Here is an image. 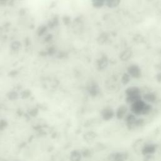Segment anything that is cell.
<instances>
[{
    "label": "cell",
    "mask_w": 161,
    "mask_h": 161,
    "mask_svg": "<svg viewBox=\"0 0 161 161\" xmlns=\"http://www.w3.org/2000/svg\"><path fill=\"white\" fill-rule=\"evenodd\" d=\"M146 102H145L142 99L139 100L135 103H132L130 105V111L132 113L137 116H143V113L146 105Z\"/></svg>",
    "instance_id": "1"
},
{
    "label": "cell",
    "mask_w": 161,
    "mask_h": 161,
    "mask_svg": "<svg viewBox=\"0 0 161 161\" xmlns=\"http://www.w3.org/2000/svg\"><path fill=\"white\" fill-rule=\"evenodd\" d=\"M127 73L133 79H140L142 77V69L140 66L135 64H132L128 66Z\"/></svg>",
    "instance_id": "2"
},
{
    "label": "cell",
    "mask_w": 161,
    "mask_h": 161,
    "mask_svg": "<svg viewBox=\"0 0 161 161\" xmlns=\"http://www.w3.org/2000/svg\"><path fill=\"white\" fill-rule=\"evenodd\" d=\"M157 145L155 143H145L142 147L140 153L143 156L152 155L157 151Z\"/></svg>",
    "instance_id": "3"
},
{
    "label": "cell",
    "mask_w": 161,
    "mask_h": 161,
    "mask_svg": "<svg viewBox=\"0 0 161 161\" xmlns=\"http://www.w3.org/2000/svg\"><path fill=\"white\" fill-rule=\"evenodd\" d=\"M137 117L136 115L130 113H128L125 118H124V121L125 122L126 126L130 130H135V124L137 121Z\"/></svg>",
    "instance_id": "4"
},
{
    "label": "cell",
    "mask_w": 161,
    "mask_h": 161,
    "mask_svg": "<svg viewBox=\"0 0 161 161\" xmlns=\"http://www.w3.org/2000/svg\"><path fill=\"white\" fill-rule=\"evenodd\" d=\"M128 157V154L125 152H116L112 153L109 155L110 161H126Z\"/></svg>",
    "instance_id": "5"
},
{
    "label": "cell",
    "mask_w": 161,
    "mask_h": 161,
    "mask_svg": "<svg viewBox=\"0 0 161 161\" xmlns=\"http://www.w3.org/2000/svg\"><path fill=\"white\" fill-rule=\"evenodd\" d=\"M128 108L127 105L125 104H121L120 105L116 110L115 111V116L119 120H124L128 113Z\"/></svg>",
    "instance_id": "6"
},
{
    "label": "cell",
    "mask_w": 161,
    "mask_h": 161,
    "mask_svg": "<svg viewBox=\"0 0 161 161\" xmlns=\"http://www.w3.org/2000/svg\"><path fill=\"white\" fill-rule=\"evenodd\" d=\"M101 115L104 121H110L115 116V112L110 107H106L102 110Z\"/></svg>",
    "instance_id": "7"
},
{
    "label": "cell",
    "mask_w": 161,
    "mask_h": 161,
    "mask_svg": "<svg viewBox=\"0 0 161 161\" xmlns=\"http://www.w3.org/2000/svg\"><path fill=\"white\" fill-rule=\"evenodd\" d=\"M125 94L126 96L140 95H142L141 89L136 86H132L127 88L125 91Z\"/></svg>",
    "instance_id": "8"
},
{
    "label": "cell",
    "mask_w": 161,
    "mask_h": 161,
    "mask_svg": "<svg viewBox=\"0 0 161 161\" xmlns=\"http://www.w3.org/2000/svg\"><path fill=\"white\" fill-rule=\"evenodd\" d=\"M142 100L147 103L152 104L154 103L157 101V96L155 92L149 91L147 92L144 93L143 95H142Z\"/></svg>",
    "instance_id": "9"
},
{
    "label": "cell",
    "mask_w": 161,
    "mask_h": 161,
    "mask_svg": "<svg viewBox=\"0 0 161 161\" xmlns=\"http://www.w3.org/2000/svg\"><path fill=\"white\" fill-rule=\"evenodd\" d=\"M133 55V51L131 49H126L120 53V59L123 62H127L129 61Z\"/></svg>",
    "instance_id": "10"
},
{
    "label": "cell",
    "mask_w": 161,
    "mask_h": 161,
    "mask_svg": "<svg viewBox=\"0 0 161 161\" xmlns=\"http://www.w3.org/2000/svg\"><path fill=\"white\" fill-rule=\"evenodd\" d=\"M142 99V95H135V96H126L125 97V101L127 104L130 105L132 103H135L139 100H140Z\"/></svg>",
    "instance_id": "11"
},
{
    "label": "cell",
    "mask_w": 161,
    "mask_h": 161,
    "mask_svg": "<svg viewBox=\"0 0 161 161\" xmlns=\"http://www.w3.org/2000/svg\"><path fill=\"white\" fill-rule=\"evenodd\" d=\"M108 65V60L106 56L102 57L98 62V68L100 69H104L107 68V66Z\"/></svg>",
    "instance_id": "12"
},
{
    "label": "cell",
    "mask_w": 161,
    "mask_h": 161,
    "mask_svg": "<svg viewBox=\"0 0 161 161\" xmlns=\"http://www.w3.org/2000/svg\"><path fill=\"white\" fill-rule=\"evenodd\" d=\"M122 0H106L105 5L110 8H115L118 6Z\"/></svg>",
    "instance_id": "13"
},
{
    "label": "cell",
    "mask_w": 161,
    "mask_h": 161,
    "mask_svg": "<svg viewBox=\"0 0 161 161\" xmlns=\"http://www.w3.org/2000/svg\"><path fill=\"white\" fill-rule=\"evenodd\" d=\"M131 79V76L127 73H125L121 78V82L124 85H127L130 82Z\"/></svg>",
    "instance_id": "14"
},
{
    "label": "cell",
    "mask_w": 161,
    "mask_h": 161,
    "mask_svg": "<svg viewBox=\"0 0 161 161\" xmlns=\"http://www.w3.org/2000/svg\"><path fill=\"white\" fill-rule=\"evenodd\" d=\"M145 122L143 118H137L135 124V130L137 129V128H139L143 127L145 125Z\"/></svg>",
    "instance_id": "15"
},
{
    "label": "cell",
    "mask_w": 161,
    "mask_h": 161,
    "mask_svg": "<svg viewBox=\"0 0 161 161\" xmlns=\"http://www.w3.org/2000/svg\"><path fill=\"white\" fill-rule=\"evenodd\" d=\"M98 86L96 84H92L89 89L90 94L92 96H96L98 93Z\"/></svg>",
    "instance_id": "16"
},
{
    "label": "cell",
    "mask_w": 161,
    "mask_h": 161,
    "mask_svg": "<svg viewBox=\"0 0 161 161\" xmlns=\"http://www.w3.org/2000/svg\"><path fill=\"white\" fill-rule=\"evenodd\" d=\"M92 1L94 6L96 8H101L105 4V2L103 0H92Z\"/></svg>",
    "instance_id": "17"
},
{
    "label": "cell",
    "mask_w": 161,
    "mask_h": 161,
    "mask_svg": "<svg viewBox=\"0 0 161 161\" xmlns=\"http://www.w3.org/2000/svg\"><path fill=\"white\" fill-rule=\"evenodd\" d=\"M160 56H161V50H160Z\"/></svg>",
    "instance_id": "18"
},
{
    "label": "cell",
    "mask_w": 161,
    "mask_h": 161,
    "mask_svg": "<svg viewBox=\"0 0 161 161\" xmlns=\"http://www.w3.org/2000/svg\"><path fill=\"white\" fill-rule=\"evenodd\" d=\"M103 1H104V2H106V0H103Z\"/></svg>",
    "instance_id": "19"
}]
</instances>
